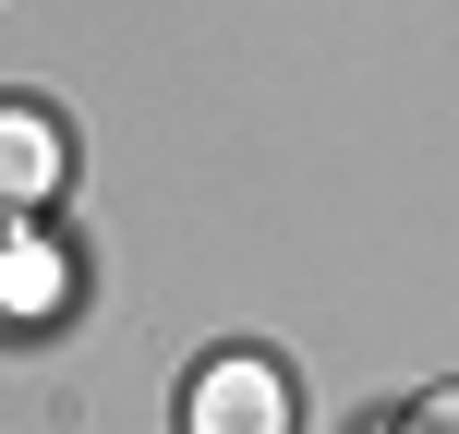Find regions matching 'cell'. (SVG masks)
<instances>
[{"instance_id": "cell-1", "label": "cell", "mask_w": 459, "mask_h": 434, "mask_svg": "<svg viewBox=\"0 0 459 434\" xmlns=\"http://www.w3.org/2000/svg\"><path fill=\"white\" fill-rule=\"evenodd\" d=\"M182 434H290V374L266 350H218L182 398Z\"/></svg>"}, {"instance_id": "cell-2", "label": "cell", "mask_w": 459, "mask_h": 434, "mask_svg": "<svg viewBox=\"0 0 459 434\" xmlns=\"http://www.w3.org/2000/svg\"><path fill=\"white\" fill-rule=\"evenodd\" d=\"M61 169H73L61 121L48 109H0V217H37L48 193H61Z\"/></svg>"}, {"instance_id": "cell-3", "label": "cell", "mask_w": 459, "mask_h": 434, "mask_svg": "<svg viewBox=\"0 0 459 434\" xmlns=\"http://www.w3.org/2000/svg\"><path fill=\"white\" fill-rule=\"evenodd\" d=\"M387 434H459V387H423V398H411V411H399Z\"/></svg>"}]
</instances>
